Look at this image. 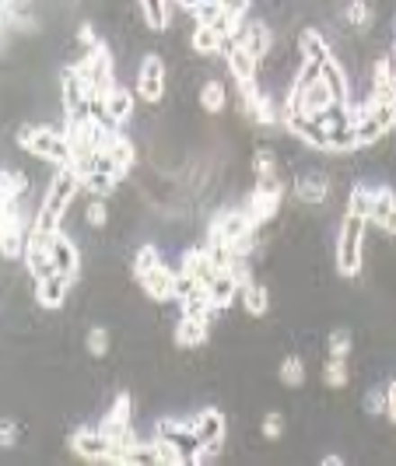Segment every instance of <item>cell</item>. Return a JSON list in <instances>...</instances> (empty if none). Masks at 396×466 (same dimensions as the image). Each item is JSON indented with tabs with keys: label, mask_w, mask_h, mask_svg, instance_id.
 Returning <instances> with one entry per match:
<instances>
[{
	"label": "cell",
	"mask_w": 396,
	"mask_h": 466,
	"mask_svg": "<svg viewBox=\"0 0 396 466\" xmlns=\"http://www.w3.org/2000/svg\"><path fill=\"white\" fill-rule=\"evenodd\" d=\"M176 4H183V7H186V11L194 14L197 7H203V4H218V0H176Z\"/></svg>",
	"instance_id": "cell-45"
},
{
	"label": "cell",
	"mask_w": 396,
	"mask_h": 466,
	"mask_svg": "<svg viewBox=\"0 0 396 466\" xmlns=\"http://www.w3.org/2000/svg\"><path fill=\"white\" fill-rule=\"evenodd\" d=\"M277 375H281V382L288 386V390H298L302 382H305V362L298 358V354H288L281 368H277Z\"/></svg>",
	"instance_id": "cell-33"
},
{
	"label": "cell",
	"mask_w": 396,
	"mask_h": 466,
	"mask_svg": "<svg viewBox=\"0 0 396 466\" xmlns=\"http://www.w3.org/2000/svg\"><path fill=\"white\" fill-rule=\"evenodd\" d=\"M158 264H162V253H158V246H140V249H137V256H133V277L140 281L148 270H155Z\"/></svg>",
	"instance_id": "cell-35"
},
{
	"label": "cell",
	"mask_w": 396,
	"mask_h": 466,
	"mask_svg": "<svg viewBox=\"0 0 396 466\" xmlns=\"http://www.w3.org/2000/svg\"><path fill=\"white\" fill-rule=\"evenodd\" d=\"M144 295L155 301H176V288H179V270H168L166 264H158L155 270H148L140 281Z\"/></svg>",
	"instance_id": "cell-12"
},
{
	"label": "cell",
	"mask_w": 396,
	"mask_h": 466,
	"mask_svg": "<svg viewBox=\"0 0 396 466\" xmlns=\"http://www.w3.org/2000/svg\"><path fill=\"white\" fill-rule=\"evenodd\" d=\"M190 42H194V53L197 57H218V53H225V39L214 32L211 25H200L194 29V35H190Z\"/></svg>",
	"instance_id": "cell-27"
},
{
	"label": "cell",
	"mask_w": 396,
	"mask_h": 466,
	"mask_svg": "<svg viewBox=\"0 0 396 466\" xmlns=\"http://www.w3.org/2000/svg\"><path fill=\"white\" fill-rule=\"evenodd\" d=\"M372 99L396 102V77L390 70V60H379L372 67Z\"/></svg>",
	"instance_id": "cell-26"
},
{
	"label": "cell",
	"mask_w": 396,
	"mask_h": 466,
	"mask_svg": "<svg viewBox=\"0 0 396 466\" xmlns=\"http://www.w3.org/2000/svg\"><path fill=\"white\" fill-rule=\"evenodd\" d=\"M140 14H144V25L162 32L168 29V14H172V0H140Z\"/></svg>",
	"instance_id": "cell-29"
},
{
	"label": "cell",
	"mask_w": 396,
	"mask_h": 466,
	"mask_svg": "<svg viewBox=\"0 0 396 466\" xmlns=\"http://www.w3.org/2000/svg\"><path fill=\"white\" fill-rule=\"evenodd\" d=\"M323 382H327L330 390H347V382H351L347 358H330V362L323 365Z\"/></svg>",
	"instance_id": "cell-31"
},
{
	"label": "cell",
	"mask_w": 396,
	"mask_h": 466,
	"mask_svg": "<svg viewBox=\"0 0 396 466\" xmlns=\"http://www.w3.org/2000/svg\"><path fill=\"white\" fill-rule=\"evenodd\" d=\"M77 42H81V46H85V49H88V46H95V42H99V35H95V29H92V25H88V22H85V25H81V29H77Z\"/></svg>",
	"instance_id": "cell-43"
},
{
	"label": "cell",
	"mask_w": 396,
	"mask_h": 466,
	"mask_svg": "<svg viewBox=\"0 0 396 466\" xmlns=\"http://www.w3.org/2000/svg\"><path fill=\"white\" fill-rule=\"evenodd\" d=\"M109 442H120L123 435L133 428V397L130 393H116L112 399V407L105 410V417H102L99 425H95Z\"/></svg>",
	"instance_id": "cell-9"
},
{
	"label": "cell",
	"mask_w": 396,
	"mask_h": 466,
	"mask_svg": "<svg viewBox=\"0 0 396 466\" xmlns=\"http://www.w3.org/2000/svg\"><path fill=\"white\" fill-rule=\"evenodd\" d=\"M238 39H242V42L253 49V57H256V60H264L266 53L274 49V35H270V29H266L264 22H246Z\"/></svg>",
	"instance_id": "cell-25"
},
{
	"label": "cell",
	"mask_w": 396,
	"mask_h": 466,
	"mask_svg": "<svg viewBox=\"0 0 396 466\" xmlns=\"http://www.w3.org/2000/svg\"><path fill=\"white\" fill-rule=\"evenodd\" d=\"M364 410H368L372 417H386V390H372V393L364 397Z\"/></svg>",
	"instance_id": "cell-40"
},
{
	"label": "cell",
	"mask_w": 396,
	"mask_h": 466,
	"mask_svg": "<svg viewBox=\"0 0 396 466\" xmlns=\"http://www.w3.org/2000/svg\"><path fill=\"white\" fill-rule=\"evenodd\" d=\"M249 232H260V225L249 218L246 207H221V211L211 218V225H207V246L229 249L235 238H242V235H249Z\"/></svg>",
	"instance_id": "cell-5"
},
{
	"label": "cell",
	"mask_w": 396,
	"mask_h": 466,
	"mask_svg": "<svg viewBox=\"0 0 396 466\" xmlns=\"http://www.w3.org/2000/svg\"><path fill=\"white\" fill-rule=\"evenodd\" d=\"M133 105H137V102H133V92H127L123 85H112L105 102H102V120L112 123V127H123L133 116Z\"/></svg>",
	"instance_id": "cell-16"
},
{
	"label": "cell",
	"mask_w": 396,
	"mask_h": 466,
	"mask_svg": "<svg viewBox=\"0 0 396 466\" xmlns=\"http://www.w3.org/2000/svg\"><path fill=\"white\" fill-rule=\"evenodd\" d=\"M364 229L368 221L344 214L340 229H337V273L340 277H358L364 266Z\"/></svg>",
	"instance_id": "cell-4"
},
{
	"label": "cell",
	"mask_w": 396,
	"mask_h": 466,
	"mask_svg": "<svg viewBox=\"0 0 396 466\" xmlns=\"http://www.w3.org/2000/svg\"><path fill=\"white\" fill-rule=\"evenodd\" d=\"M85 221L92 225V229H105V221H109V207H105V197H95L88 203V211H85Z\"/></svg>",
	"instance_id": "cell-38"
},
{
	"label": "cell",
	"mask_w": 396,
	"mask_h": 466,
	"mask_svg": "<svg viewBox=\"0 0 396 466\" xmlns=\"http://www.w3.org/2000/svg\"><path fill=\"white\" fill-rule=\"evenodd\" d=\"M77 193H81V175L70 166H60L53 183H50V190H46V197L39 203V211H35L32 232H57L64 225L67 211H70Z\"/></svg>",
	"instance_id": "cell-2"
},
{
	"label": "cell",
	"mask_w": 396,
	"mask_h": 466,
	"mask_svg": "<svg viewBox=\"0 0 396 466\" xmlns=\"http://www.w3.org/2000/svg\"><path fill=\"white\" fill-rule=\"evenodd\" d=\"M218 4H221V11H231V14H242V18H246L253 0H218Z\"/></svg>",
	"instance_id": "cell-42"
},
{
	"label": "cell",
	"mask_w": 396,
	"mask_h": 466,
	"mask_svg": "<svg viewBox=\"0 0 396 466\" xmlns=\"http://www.w3.org/2000/svg\"><path fill=\"white\" fill-rule=\"evenodd\" d=\"M242 112L253 123H260V127H277L281 123V105L270 99L266 92H256L253 99H242Z\"/></svg>",
	"instance_id": "cell-20"
},
{
	"label": "cell",
	"mask_w": 396,
	"mask_h": 466,
	"mask_svg": "<svg viewBox=\"0 0 396 466\" xmlns=\"http://www.w3.org/2000/svg\"><path fill=\"white\" fill-rule=\"evenodd\" d=\"M351 347H355V340H351L347 330H333L330 336H327V354H330V358H347Z\"/></svg>",
	"instance_id": "cell-37"
},
{
	"label": "cell",
	"mask_w": 396,
	"mask_h": 466,
	"mask_svg": "<svg viewBox=\"0 0 396 466\" xmlns=\"http://www.w3.org/2000/svg\"><path fill=\"white\" fill-rule=\"evenodd\" d=\"M298 57H302V64H323V60H330V46H327V39L323 32H316V29H302L298 32Z\"/></svg>",
	"instance_id": "cell-22"
},
{
	"label": "cell",
	"mask_w": 396,
	"mask_h": 466,
	"mask_svg": "<svg viewBox=\"0 0 396 466\" xmlns=\"http://www.w3.org/2000/svg\"><path fill=\"white\" fill-rule=\"evenodd\" d=\"M0 179H4V166H0ZM0 207H4V197H0Z\"/></svg>",
	"instance_id": "cell-48"
},
{
	"label": "cell",
	"mask_w": 396,
	"mask_h": 466,
	"mask_svg": "<svg viewBox=\"0 0 396 466\" xmlns=\"http://www.w3.org/2000/svg\"><path fill=\"white\" fill-rule=\"evenodd\" d=\"M393 35H396V18H393Z\"/></svg>",
	"instance_id": "cell-49"
},
{
	"label": "cell",
	"mask_w": 396,
	"mask_h": 466,
	"mask_svg": "<svg viewBox=\"0 0 396 466\" xmlns=\"http://www.w3.org/2000/svg\"><path fill=\"white\" fill-rule=\"evenodd\" d=\"M253 179H281V168H277V158L270 148H260L253 155Z\"/></svg>",
	"instance_id": "cell-34"
},
{
	"label": "cell",
	"mask_w": 396,
	"mask_h": 466,
	"mask_svg": "<svg viewBox=\"0 0 396 466\" xmlns=\"http://www.w3.org/2000/svg\"><path fill=\"white\" fill-rule=\"evenodd\" d=\"M260 432H264L266 442H277V438L284 435V414H281V410H270L264 417V425H260Z\"/></svg>",
	"instance_id": "cell-39"
},
{
	"label": "cell",
	"mask_w": 396,
	"mask_h": 466,
	"mask_svg": "<svg viewBox=\"0 0 396 466\" xmlns=\"http://www.w3.org/2000/svg\"><path fill=\"white\" fill-rule=\"evenodd\" d=\"M214 273H218V266H214V253H211V246H207V242H203V246H194V249H186V253H183V260H179V277L207 284Z\"/></svg>",
	"instance_id": "cell-11"
},
{
	"label": "cell",
	"mask_w": 396,
	"mask_h": 466,
	"mask_svg": "<svg viewBox=\"0 0 396 466\" xmlns=\"http://www.w3.org/2000/svg\"><path fill=\"white\" fill-rule=\"evenodd\" d=\"M207 301H211L214 312H225L229 305L238 301V281H235L231 270H218V273L207 281Z\"/></svg>",
	"instance_id": "cell-17"
},
{
	"label": "cell",
	"mask_w": 396,
	"mask_h": 466,
	"mask_svg": "<svg viewBox=\"0 0 396 466\" xmlns=\"http://www.w3.org/2000/svg\"><path fill=\"white\" fill-rule=\"evenodd\" d=\"M207 336H211V319H203V316H183L179 327H176V344L186 347V351L207 344Z\"/></svg>",
	"instance_id": "cell-21"
},
{
	"label": "cell",
	"mask_w": 396,
	"mask_h": 466,
	"mask_svg": "<svg viewBox=\"0 0 396 466\" xmlns=\"http://www.w3.org/2000/svg\"><path fill=\"white\" fill-rule=\"evenodd\" d=\"M320 74H323V81H327V88L333 92V99L337 105H351V81H347V74H344V67L337 64V60H323L320 64Z\"/></svg>",
	"instance_id": "cell-23"
},
{
	"label": "cell",
	"mask_w": 396,
	"mask_h": 466,
	"mask_svg": "<svg viewBox=\"0 0 396 466\" xmlns=\"http://www.w3.org/2000/svg\"><path fill=\"white\" fill-rule=\"evenodd\" d=\"M18 148L29 151L32 158H42L50 166H67L70 151H67L64 127H50V123H35V127H22L18 130Z\"/></svg>",
	"instance_id": "cell-3"
},
{
	"label": "cell",
	"mask_w": 396,
	"mask_h": 466,
	"mask_svg": "<svg viewBox=\"0 0 396 466\" xmlns=\"http://www.w3.org/2000/svg\"><path fill=\"white\" fill-rule=\"evenodd\" d=\"M225 64H229V74L235 81L256 77V70H260V60L253 57V49H249L242 39H229V42H225Z\"/></svg>",
	"instance_id": "cell-13"
},
{
	"label": "cell",
	"mask_w": 396,
	"mask_h": 466,
	"mask_svg": "<svg viewBox=\"0 0 396 466\" xmlns=\"http://www.w3.org/2000/svg\"><path fill=\"white\" fill-rule=\"evenodd\" d=\"M14 442H18V425L11 417H4L0 421V449H11Z\"/></svg>",
	"instance_id": "cell-41"
},
{
	"label": "cell",
	"mask_w": 396,
	"mask_h": 466,
	"mask_svg": "<svg viewBox=\"0 0 396 466\" xmlns=\"http://www.w3.org/2000/svg\"><path fill=\"white\" fill-rule=\"evenodd\" d=\"M70 453L85 463H112V442L99 432V428H77V432L67 438Z\"/></svg>",
	"instance_id": "cell-8"
},
{
	"label": "cell",
	"mask_w": 396,
	"mask_h": 466,
	"mask_svg": "<svg viewBox=\"0 0 396 466\" xmlns=\"http://www.w3.org/2000/svg\"><path fill=\"white\" fill-rule=\"evenodd\" d=\"M368 225L382 229L386 235H396V193L390 186H375V200L368 211Z\"/></svg>",
	"instance_id": "cell-15"
},
{
	"label": "cell",
	"mask_w": 396,
	"mask_h": 466,
	"mask_svg": "<svg viewBox=\"0 0 396 466\" xmlns=\"http://www.w3.org/2000/svg\"><path fill=\"white\" fill-rule=\"evenodd\" d=\"M344 18H347V25H351V29L364 32V29H372L375 11H372V4H368V0H351V4H347V11H344Z\"/></svg>",
	"instance_id": "cell-30"
},
{
	"label": "cell",
	"mask_w": 396,
	"mask_h": 466,
	"mask_svg": "<svg viewBox=\"0 0 396 466\" xmlns=\"http://www.w3.org/2000/svg\"><path fill=\"white\" fill-rule=\"evenodd\" d=\"M197 102H200V109H203V112L218 116V112H225V105H229V88H225L221 81H203Z\"/></svg>",
	"instance_id": "cell-28"
},
{
	"label": "cell",
	"mask_w": 396,
	"mask_h": 466,
	"mask_svg": "<svg viewBox=\"0 0 396 466\" xmlns=\"http://www.w3.org/2000/svg\"><path fill=\"white\" fill-rule=\"evenodd\" d=\"M386 60H390V70H393V77H396V46H393V53H390Z\"/></svg>",
	"instance_id": "cell-47"
},
{
	"label": "cell",
	"mask_w": 396,
	"mask_h": 466,
	"mask_svg": "<svg viewBox=\"0 0 396 466\" xmlns=\"http://www.w3.org/2000/svg\"><path fill=\"white\" fill-rule=\"evenodd\" d=\"M281 200H284V183H281V179H256L253 193L246 197L242 207H246V211H249V218L264 229L266 221H274V218H277Z\"/></svg>",
	"instance_id": "cell-7"
},
{
	"label": "cell",
	"mask_w": 396,
	"mask_h": 466,
	"mask_svg": "<svg viewBox=\"0 0 396 466\" xmlns=\"http://www.w3.org/2000/svg\"><path fill=\"white\" fill-rule=\"evenodd\" d=\"M386 417L396 425V382H390L386 386Z\"/></svg>",
	"instance_id": "cell-44"
},
{
	"label": "cell",
	"mask_w": 396,
	"mask_h": 466,
	"mask_svg": "<svg viewBox=\"0 0 396 466\" xmlns=\"http://www.w3.org/2000/svg\"><path fill=\"white\" fill-rule=\"evenodd\" d=\"M323 466H344V456H337V453H327V456H323Z\"/></svg>",
	"instance_id": "cell-46"
},
{
	"label": "cell",
	"mask_w": 396,
	"mask_h": 466,
	"mask_svg": "<svg viewBox=\"0 0 396 466\" xmlns=\"http://www.w3.org/2000/svg\"><path fill=\"white\" fill-rule=\"evenodd\" d=\"M109 344H112V340H109V330H105V327H92L88 336H85V347H88L92 358H105V354H109Z\"/></svg>",
	"instance_id": "cell-36"
},
{
	"label": "cell",
	"mask_w": 396,
	"mask_h": 466,
	"mask_svg": "<svg viewBox=\"0 0 396 466\" xmlns=\"http://www.w3.org/2000/svg\"><path fill=\"white\" fill-rule=\"evenodd\" d=\"M238 305L249 312V316H266V309H270V291H266L260 281H242L238 284Z\"/></svg>",
	"instance_id": "cell-24"
},
{
	"label": "cell",
	"mask_w": 396,
	"mask_h": 466,
	"mask_svg": "<svg viewBox=\"0 0 396 466\" xmlns=\"http://www.w3.org/2000/svg\"><path fill=\"white\" fill-rule=\"evenodd\" d=\"M46 242H50V260L57 266V273H64L67 281L74 284V281H77V270H81V253H77V246H74L60 229L46 235Z\"/></svg>",
	"instance_id": "cell-10"
},
{
	"label": "cell",
	"mask_w": 396,
	"mask_h": 466,
	"mask_svg": "<svg viewBox=\"0 0 396 466\" xmlns=\"http://www.w3.org/2000/svg\"><path fill=\"white\" fill-rule=\"evenodd\" d=\"M133 95L140 102H148V105H158V102L166 99L168 92V70H166V60L158 57V53H148L140 67H137V81H133Z\"/></svg>",
	"instance_id": "cell-6"
},
{
	"label": "cell",
	"mask_w": 396,
	"mask_h": 466,
	"mask_svg": "<svg viewBox=\"0 0 396 466\" xmlns=\"http://www.w3.org/2000/svg\"><path fill=\"white\" fill-rule=\"evenodd\" d=\"M67 288H70V281H67L64 273H46V277H35V301H39L42 309H64Z\"/></svg>",
	"instance_id": "cell-19"
},
{
	"label": "cell",
	"mask_w": 396,
	"mask_h": 466,
	"mask_svg": "<svg viewBox=\"0 0 396 466\" xmlns=\"http://www.w3.org/2000/svg\"><path fill=\"white\" fill-rule=\"evenodd\" d=\"M190 428L197 435V442H225V432H229L225 414L218 407H203L197 414H190Z\"/></svg>",
	"instance_id": "cell-14"
},
{
	"label": "cell",
	"mask_w": 396,
	"mask_h": 466,
	"mask_svg": "<svg viewBox=\"0 0 396 466\" xmlns=\"http://www.w3.org/2000/svg\"><path fill=\"white\" fill-rule=\"evenodd\" d=\"M372 200H375V186H355L351 197H347V214L368 221V211H372Z\"/></svg>",
	"instance_id": "cell-32"
},
{
	"label": "cell",
	"mask_w": 396,
	"mask_h": 466,
	"mask_svg": "<svg viewBox=\"0 0 396 466\" xmlns=\"http://www.w3.org/2000/svg\"><path fill=\"white\" fill-rule=\"evenodd\" d=\"M330 109H337V99L327 88L320 64H302L298 77L292 81V92L281 105V120L284 116H305V120H323Z\"/></svg>",
	"instance_id": "cell-1"
},
{
	"label": "cell",
	"mask_w": 396,
	"mask_h": 466,
	"mask_svg": "<svg viewBox=\"0 0 396 466\" xmlns=\"http://www.w3.org/2000/svg\"><path fill=\"white\" fill-rule=\"evenodd\" d=\"M295 197L309 207H320L330 200V179L323 172H302L295 179Z\"/></svg>",
	"instance_id": "cell-18"
}]
</instances>
